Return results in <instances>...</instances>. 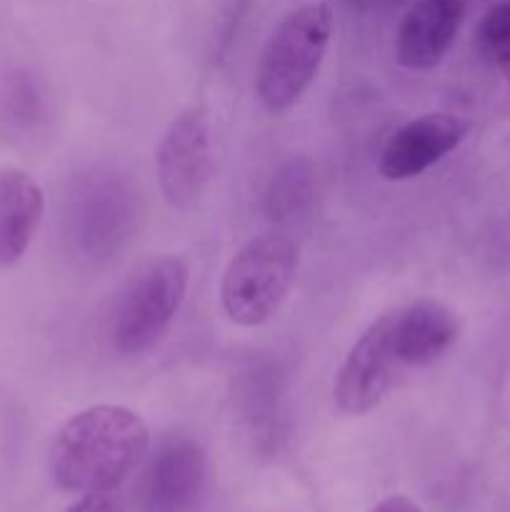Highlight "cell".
<instances>
[{
  "label": "cell",
  "mask_w": 510,
  "mask_h": 512,
  "mask_svg": "<svg viewBox=\"0 0 510 512\" xmlns=\"http://www.w3.org/2000/svg\"><path fill=\"white\" fill-rule=\"evenodd\" d=\"M150 430L123 405H95L60 425L50 443V478L65 493H113L143 463Z\"/></svg>",
  "instance_id": "6da1fadb"
},
{
  "label": "cell",
  "mask_w": 510,
  "mask_h": 512,
  "mask_svg": "<svg viewBox=\"0 0 510 512\" xmlns=\"http://www.w3.org/2000/svg\"><path fill=\"white\" fill-rule=\"evenodd\" d=\"M333 35V13L308 3L280 20L265 43L255 70V95L268 113L283 115L313 85Z\"/></svg>",
  "instance_id": "7a4b0ae2"
},
{
  "label": "cell",
  "mask_w": 510,
  "mask_h": 512,
  "mask_svg": "<svg viewBox=\"0 0 510 512\" xmlns=\"http://www.w3.org/2000/svg\"><path fill=\"white\" fill-rule=\"evenodd\" d=\"M190 265L180 255H158L140 265L118 293L110 315V345L120 355H143L168 333L183 305Z\"/></svg>",
  "instance_id": "3957f363"
},
{
  "label": "cell",
  "mask_w": 510,
  "mask_h": 512,
  "mask_svg": "<svg viewBox=\"0 0 510 512\" xmlns=\"http://www.w3.org/2000/svg\"><path fill=\"white\" fill-rule=\"evenodd\" d=\"M300 253L288 233H265L248 240L225 268L220 303L235 325L268 323L288 298L298 275Z\"/></svg>",
  "instance_id": "277c9868"
},
{
  "label": "cell",
  "mask_w": 510,
  "mask_h": 512,
  "mask_svg": "<svg viewBox=\"0 0 510 512\" xmlns=\"http://www.w3.org/2000/svg\"><path fill=\"white\" fill-rule=\"evenodd\" d=\"M138 190L115 170H93L73 185L65 228L73 250L88 263L118 255L138 230Z\"/></svg>",
  "instance_id": "5b68a950"
},
{
  "label": "cell",
  "mask_w": 510,
  "mask_h": 512,
  "mask_svg": "<svg viewBox=\"0 0 510 512\" xmlns=\"http://www.w3.org/2000/svg\"><path fill=\"white\" fill-rule=\"evenodd\" d=\"M158 185L170 208L188 210L213 173V128L203 105H190L170 120L155 153Z\"/></svg>",
  "instance_id": "8992f818"
},
{
  "label": "cell",
  "mask_w": 510,
  "mask_h": 512,
  "mask_svg": "<svg viewBox=\"0 0 510 512\" xmlns=\"http://www.w3.org/2000/svg\"><path fill=\"white\" fill-rule=\"evenodd\" d=\"M470 133L468 120L450 113H425L400 125L378 158V173L385 180H410L423 175L460 148Z\"/></svg>",
  "instance_id": "52a82bcc"
},
{
  "label": "cell",
  "mask_w": 510,
  "mask_h": 512,
  "mask_svg": "<svg viewBox=\"0 0 510 512\" xmlns=\"http://www.w3.org/2000/svg\"><path fill=\"white\" fill-rule=\"evenodd\" d=\"M400 370L403 368L393 353L383 315L360 335L335 373V403L345 415L370 413L393 388Z\"/></svg>",
  "instance_id": "ba28073f"
},
{
  "label": "cell",
  "mask_w": 510,
  "mask_h": 512,
  "mask_svg": "<svg viewBox=\"0 0 510 512\" xmlns=\"http://www.w3.org/2000/svg\"><path fill=\"white\" fill-rule=\"evenodd\" d=\"M208 483V460L190 438L165 440L143 480V512H193Z\"/></svg>",
  "instance_id": "9c48e42d"
},
{
  "label": "cell",
  "mask_w": 510,
  "mask_h": 512,
  "mask_svg": "<svg viewBox=\"0 0 510 512\" xmlns=\"http://www.w3.org/2000/svg\"><path fill=\"white\" fill-rule=\"evenodd\" d=\"M388 338L400 368H428L455 345L458 318L440 300L423 298L385 313Z\"/></svg>",
  "instance_id": "30bf717a"
},
{
  "label": "cell",
  "mask_w": 510,
  "mask_h": 512,
  "mask_svg": "<svg viewBox=\"0 0 510 512\" xmlns=\"http://www.w3.org/2000/svg\"><path fill=\"white\" fill-rule=\"evenodd\" d=\"M285 373L275 360H253L235 378L233 400L240 420L260 450L280 448L288 435V410H285Z\"/></svg>",
  "instance_id": "8fae6325"
},
{
  "label": "cell",
  "mask_w": 510,
  "mask_h": 512,
  "mask_svg": "<svg viewBox=\"0 0 510 512\" xmlns=\"http://www.w3.org/2000/svg\"><path fill=\"white\" fill-rule=\"evenodd\" d=\"M465 15V0H420L405 13L395 38V60L408 70L443 63Z\"/></svg>",
  "instance_id": "7c38bea8"
},
{
  "label": "cell",
  "mask_w": 510,
  "mask_h": 512,
  "mask_svg": "<svg viewBox=\"0 0 510 512\" xmlns=\"http://www.w3.org/2000/svg\"><path fill=\"white\" fill-rule=\"evenodd\" d=\"M45 198L33 175L0 170V268L20 263L43 220Z\"/></svg>",
  "instance_id": "4fadbf2b"
},
{
  "label": "cell",
  "mask_w": 510,
  "mask_h": 512,
  "mask_svg": "<svg viewBox=\"0 0 510 512\" xmlns=\"http://www.w3.org/2000/svg\"><path fill=\"white\" fill-rule=\"evenodd\" d=\"M315 208V168L308 158H290L270 175L263 193V213L285 233L310 218Z\"/></svg>",
  "instance_id": "5bb4252c"
},
{
  "label": "cell",
  "mask_w": 510,
  "mask_h": 512,
  "mask_svg": "<svg viewBox=\"0 0 510 512\" xmlns=\"http://www.w3.org/2000/svg\"><path fill=\"white\" fill-rule=\"evenodd\" d=\"M0 120L10 133H33L45 120V98L38 83L23 70H13L0 80Z\"/></svg>",
  "instance_id": "9a60e30c"
},
{
  "label": "cell",
  "mask_w": 510,
  "mask_h": 512,
  "mask_svg": "<svg viewBox=\"0 0 510 512\" xmlns=\"http://www.w3.org/2000/svg\"><path fill=\"white\" fill-rule=\"evenodd\" d=\"M475 45L510 88V3H498L480 18Z\"/></svg>",
  "instance_id": "2e32d148"
},
{
  "label": "cell",
  "mask_w": 510,
  "mask_h": 512,
  "mask_svg": "<svg viewBox=\"0 0 510 512\" xmlns=\"http://www.w3.org/2000/svg\"><path fill=\"white\" fill-rule=\"evenodd\" d=\"M65 512H120V505L110 498V493L80 495L78 503L70 505Z\"/></svg>",
  "instance_id": "e0dca14e"
},
{
  "label": "cell",
  "mask_w": 510,
  "mask_h": 512,
  "mask_svg": "<svg viewBox=\"0 0 510 512\" xmlns=\"http://www.w3.org/2000/svg\"><path fill=\"white\" fill-rule=\"evenodd\" d=\"M370 512H423V508L415 500H410L408 495H388Z\"/></svg>",
  "instance_id": "ac0fdd59"
},
{
  "label": "cell",
  "mask_w": 510,
  "mask_h": 512,
  "mask_svg": "<svg viewBox=\"0 0 510 512\" xmlns=\"http://www.w3.org/2000/svg\"><path fill=\"white\" fill-rule=\"evenodd\" d=\"M365 3H368V0H345V5H348V8H355V10L363 8Z\"/></svg>",
  "instance_id": "d6986e66"
}]
</instances>
